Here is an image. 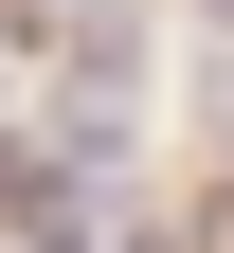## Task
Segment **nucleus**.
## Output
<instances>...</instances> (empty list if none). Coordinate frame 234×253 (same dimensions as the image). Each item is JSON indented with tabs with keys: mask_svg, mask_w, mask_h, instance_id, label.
<instances>
[{
	"mask_svg": "<svg viewBox=\"0 0 234 253\" xmlns=\"http://www.w3.org/2000/svg\"><path fill=\"white\" fill-rule=\"evenodd\" d=\"M198 18H216V37H234V0H198Z\"/></svg>",
	"mask_w": 234,
	"mask_h": 253,
	"instance_id": "obj_1",
	"label": "nucleus"
},
{
	"mask_svg": "<svg viewBox=\"0 0 234 253\" xmlns=\"http://www.w3.org/2000/svg\"><path fill=\"white\" fill-rule=\"evenodd\" d=\"M126 253H180V235H126Z\"/></svg>",
	"mask_w": 234,
	"mask_h": 253,
	"instance_id": "obj_2",
	"label": "nucleus"
}]
</instances>
